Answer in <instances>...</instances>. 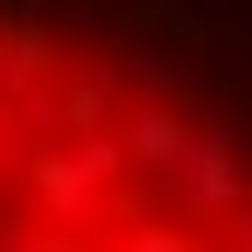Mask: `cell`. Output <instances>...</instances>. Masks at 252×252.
Wrapping results in <instances>:
<instances>
[{
    "label": "cell",
    "mask_w": 252,
    "mask_h": 252,
    "mask_svg": "<svg viewBox=\"0 0 252 252\" xmlns=\"http://www.w3.org/2000/svg\"><path fill=\"white\" fill-rule=\"evenodd\" d=\"M0 252H252V92L115 0H0Z\"/></svg>",
    "instance_id": "obj_1"
}]
</instances>
